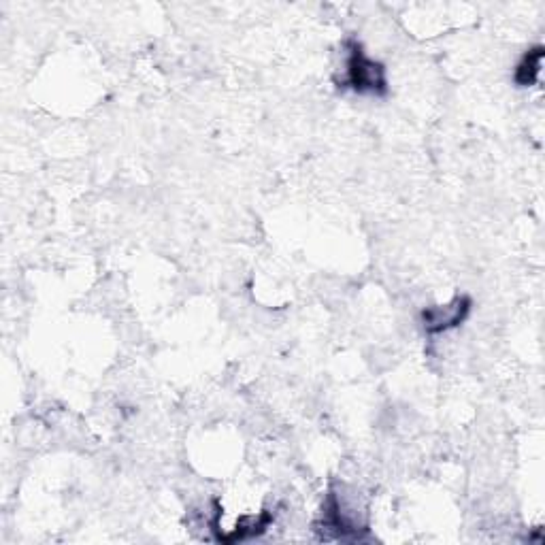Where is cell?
Instances as JSON below:
<instances>
[{"label": "cell", "mask_w": 545, "mask_h": 545, "mask_svg": "<svg viewBox=\"0 0 545 545\" xmlns=\"http://www.w3.org/2000/svg\"><path fill=\"white\" fill-rule=\"evenodd\" d=\"M541 64H543V47H535L531 49V52H526L524 58L520 60V64L516 66V84L522 86V88H528V86H535L537 79H539V73H541Z\"/></svg>", "instance_id": "3"}, {"label": "cell", "mask_w": 545, "mask_h": 545, "mask_svg": "<svg viewBox=\"0 0 545 545\" xmlns=\"http://www.w3.org/2000/svg\"><path fill=\"white\" fill-rule=\"evenodd\" d=\"M343 88H350L356 94L371 96H384L388 92L384 64L369 58L358 41H348V62H345Z\"/></svg>", "instance_id": "1"}, {"label": "cell", "mask_w": 545, "mask_h": 545, "mask_svg": "<svg viewBox=\"0 0 545 545\" xmlns=\"http://www.w3.org/2000/svg\"><path fill=\"white\" fill-rule=\"evenodd\" d=\"M471 311V299L469 296H456V299L448 305L426 307L422 311V324L428 335H439L445 330H452L467 320Z\"/></svg>", "instance_id": "2"}]
</instances>
